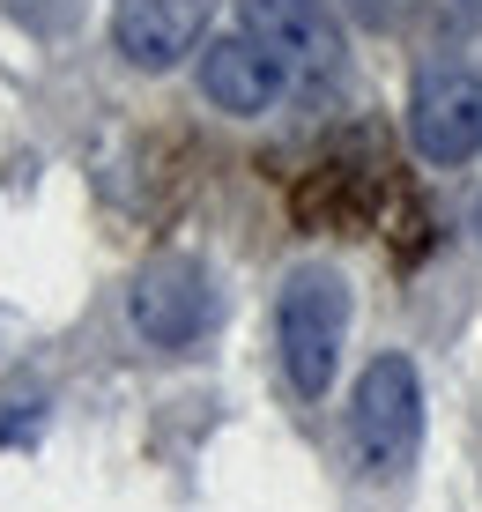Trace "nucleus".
<instances>
[{"label":"nucleus","mask_w":482,"mask_h":512,"mask_svg":"<svg viewBox=\"0 0 482 512\" xmlns=\"http://www.w3.org/2000/svg\"><path fill=\"white\" fill-rule=\"evenodd\" d=\"M342 342H349V282L334 268H290L275 297V357H282V379H290V394L305 401H327L334 372H342Z\"/></svg>","instance_id":"1"},{"label":"nucleus","mask_w":482,"mask_h":512,"mask_svg":"<svg viewBox=\"0 0 482 512\" xmlns=\"http://www.w3.org/2000/svg\"><path fill=\"white\" fill-rule=\"evenodd\" d=\"M423 446V379L401 349L371 357L349 394V461L371 483H401Z\"/></svg>","instance_id":"2"},{"label":"nucleus","mask_w":482,"mask_h":512,"mask_svg":"<svg viewBox=\"0 0 482 512\" xmlns=\"http://www.w3.org/2000/svg\"><path fill=\"white\" fill-rule=\"evenodd\" d=\"M127 320L149 349H186V342H201V334L216 327V282H208L201 260L156 253L127 290Z\"/></svg>","instance_id":"3"},{"label":"nucleus","mask_w":482,"mask_h":512,"mask_svg":"<svg viewBox=\"0 0 482 512\" xmlns=\"http://www.w3.org/2000/svg\"><path fill=\"white\" fill-rule=\"evenodd\" d=\"M408 141H416L423 164H468V156H482V75H468V67L416 75Z\"/></svg>","instance_id":"4"},{"label":"nucleus","mask_w":482,"mask_h":512,"mask_svg":"<svg viewBox=\"0 0 482 512\" xmlns=\"http://www.w3.org/2000/svg\"><path fill=\"white\" fill-rule=\"evenodd\" d=\"M245 30L290 67V82H334L342 75V23L327 0H238Z\"/></svg>","instance_id":"5"},{"label":"nucleus","mask_w":482,"mask_h":512,"mask_svg":"<svg viewBox=\"0 0 482 512\" xmlns=\"http://www.w3.org/2000/svg\"><path fill=\"white\" fill-rule=\"evenodd\" d=\"M208 15H216V0H119L112 45H119L127 67H141V75H171L186 52H201Z\"/></svg>","instance_id":"6"},{"label":"nucleus","mask_w":482,"mask_h":512,"mask_svg":"<svg viewBox=\"0 0 482 512\" xmlns=\"http://www.w3.org/2000/svg\"><path fill=\"white\" fill-rule=\"evenodd\" d=\"M282 90H290V67H282L275 52L253 38V30L201 45V97L216 104V112H230V119H260V112H275Z\"/></svg>","instance_id":"7"},{"label":"nucleus","mask_w":482,"mask_h":512,"mask_svg":"<svg viewBox=\"0 0 482 512\" xmlns=\"http://www.w3.org/2000/svg\"><path fill=\"white\" fill-rule=\"evenodd\" d=\"M349 15H356V23H401V15H408V0H349Z\"/></svg>","instance_id":"8"},{"label":"nucleus","mask_w":482,"mask_h":512,"mask_svg":"<svg viewBox=\"0 0 482 512\" xmlns=\"http://www.w3.org/2000/svg\"><path fill=\"white\" fill-rule=\"evenodd\" d=\"M445 8H453V15H482V0H445Z\"/></svg>","instance_id":"9"}]
</instances>
